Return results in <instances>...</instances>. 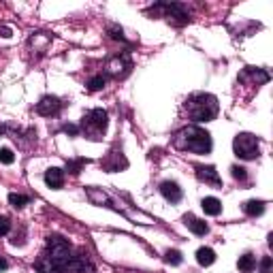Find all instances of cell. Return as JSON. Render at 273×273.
Masks as SVG:
<instances>
[{"instance_id":"obj_13","label":"cell","mask_w":273,"mask_h":273,"mask_svg":"<svg viewBox=\"0 0 273 273\" xmlns=\"http://www.w3.org/2000/svg\"><path fill=\"white\" fill-rule=\"evenodd\" d=\"M201 207H203V212H205L207 216H218V214L222 212V203L218 201L216 196H205L203 203H201Z\"/></svg>"},{"instance_id":"obj_4","label":"cell","mask_w":273,"mask_h":273,"mask_svg":"<svg viewBox=\"0 0 273 273\" xmlns=\"http://www.w3.org/2000/svg\"><path fill=\"white\" fill-rule=\"evenodd\" d=\"M109 124V115L105 109H92L90 113L84 115L81 120V130H84L90 139H101V134L107 130Z\"/></svg>"},{"instance_id":"obj_11","label":"cell","mask_w":273,"mask_h":273,"mask_svg":"<svg viewBox=\"0 0 273 273\" xmlns=\"http://www.w3.org/2000/svg\"><path fill=\"white\" fill-rule=\"evenodd\" d=\"M184 222H186V226L190 231H192L194 235H205L209 229H207V224L201 220V218H196V216H192V214H188L186 218H184Z\"/></svg>"},{"instance_id":"obj_24","label":"cell","mask_w":273,"mask_h":273,"mask_svg":"<svg viewBox=\"0 0 273 273\" xmlns=\"http://www.w3.org/2000/svg\"><path fill=\"white\" fill-rule=\"evenodd\" d=\"M109 32H111V36L115 41H124V32L122 28H117V26H109Z\"/></svg>"},{"instance_id":"obj_21","label":"cell","mask_w":273,"mask_h":273,"mask_svg":"<svg viewBox=\"0 0 273 273\" xmlns=\"http://www.w3.org/2000/svg\"><path fill=\"white\" fill-rule=\"evenodd\" d=\"M165 260L171 262V265H179V262H181V254H179L177 250H169L167 256H165Z\"/></svg>"},{"instance_id":"obj_12","label":"cell","mask_w":273,"mask_h":273,"mask_svg":"<svg viewBox=\"0 0 273 273\" xmlns=\"http://www.w3.org/2000/svg\"><path fill=\"white\" fill-rule=\"evenodd\" d=\"M109 73H111V75H124V73L126 71H128L130 69V62H128V58H126V56H122V58H113L111 62H109Z\"/></svg>"},{"instance_id":"obj_7","label":"cell","mask_w":273,"mask_h":273,"mask_svg":"<svg viewBox=\"0 0 273 273\" xmlns=\"http://www.w3.org/2000/svg\"><path fill=\"white\" fill-rule=\"evenodd\" d=\"M62 109V103L58 96H43L39 103H36V113L39 115H45V117H51L56 115Z\"/></svg>"},{"instance_id":"obj_25","label":"cell","mask_w":273,"mask_h":273,"mask_svg":"<svg viewBox=\"0 0 273 273\" xmlns=\"http://www.w3.org/2000/svg\"><path fill=\"white\" fill-rule=\"evenodd\" d=\"M81 167H84V160H75V162H69V165H66V169H69L71 173H75V175L79 173Z\"/></svg>"},{"instance_id":"obj_23","label":"cell","mask_w":273,"mask_h":273,"mask_svg":"<svg viewBox=\"0 0 273 273\" xmlns=\"http://www.w3.org/2000/svg\"><path fill=\"white\" fill-rule=\"evenodd\" d=\"M231 171H233V177H235V179H239V181H245V177H248V173H245L243 167H237V165H235Z\"/></svg>"},{"instance_id":"obj_17","label":"cell","mask_w":273,"mask_h":273,"mask_svg":"<svg viewBox=\"0 0 273 273\" xmlns=\"http://www.w3.org/2000/svg\"><path fill=\"white\" fill-rule=\"evenodd\" d=\"M105 84H107V79L103 75H96V77H92L88 81V90H90V92H98V90L105 88Z\"/></svg>"},{"instance_id":"obj_28","label":"cell","mask_w":273,"mask_h":273,"mask_svg":"<svg viewBox=\"0 0 273 273\" xmlns=\"http://www.w3.org/2000/svg\"><path fill=\"white\" fill-rule=\"evenodd\" d=\"M0 36H11V28L3 26V28H0Z\"/></svg>"},{"instance_id":"obj_2","label":"cell","mask_w":273,"mask_h":273,"mask_svg":"<svg viewBox=\"0 0 273 273\" xmlns=\"http://www.w3.org/2000/svg\"><path fill=\"white\" fill-rule=\"evenodd\" d=\"M175 148L192 154H209L212 152V134L198 126H186L175 134Z\"/></svg>"},{"instance_id":"obj_26","label":"cell","mask_w":273,"mask_h":273,"mask_svg":"<svg viewBox=\"0 0 273 273\" xmlns=\"http://www.w3.org/2000/svg\"><path fill=\"white\" fill-rule=\"evenodd\" d=\"M260 271H262V273H269V271H271V256H265V258H262V262H260Z\"/></svg>"},{"instance_id":"obj_1","label":"cell","mask_w":273,"mask_h":273,"mask_svg":"<svg viewBox=\"0 0 273 273\" xmlns=\"http://www.w3.org/2000/svg\"><path fill=\"white\" fill-rule=\"evenodd\" d=\"M92 269V265L79 254L73 252L66 239L51 235L47 239V248L36 260V271L39 273H79Z\"/></svg>"},{"instance_id":"obj_5","label":"cell","mask_w":273,"mask_h":273,"mask_svg":"<svg viewBox=\"0 0 273 273\" xmlns=\"http://www.w3.org/2000/svg\"><path fill=\"white\" fill-rule=\"evenodd\" d=\"M233 150H235V156H237V158L254 160V158H258V154H260V143H258V139L254 134L241 132V134L235 136Z\"/></svg>"},{"instance_id":"obj_8","label":"cell","mask_w":273,"mask_h":273,"mask_svg":"<svg viewBox=\"0 0 273 273\" xmlns=\"http://www.w3.org/2000/svg\"><path fill=\"white\" fill-rule=\"evenodd\" d=\"M196 177L209 186H216V188L222 186V179H220V175H218L216 167H196Z\"/></svg>"},{"instance_id":"obj_27","label":"cell","mask_w":273,"mask_h":273,"mask_svg":"<svg viewBox=\"0 0 273 273\" xmlns=\"http://www.w3.org/2000/svg\"><path fill=\"white\" fill-rule=\"evenodd\" d=\"M64 132H71V134H77V132H79V128H77V126H73V124H66V126H64Z\"/></svg>"},{"instance_id":"obj_9","label":"cell","mask_w":273,"mask_h":273,"mask_svg":"<svg viewBox=\"0 0 273 273\" xmlns=\"http://www.w3.org/2000/svg\"><path fill=\"white\" fill-rule=\"evenodd\" d=\"M160 194L171 203H179L181 201V188L175 181H162L160 184Z\"/></svg>"},{"instance_id":"obj_29","label":"cell","mask_w":273,"mask_h":273,"mask_svg":"<svg viewBox=\"0 0 273 273\" xmlns=\"http://www.w3.org/2000/svg\"><path fill=\"white\" fill-rule=\"evenodd\" d=\"M7 267H9V262H7V260H5L3 256H0V271H5Z\"/></svg>"},{"instance_id":"obj_16","label":"cell","mask_w":273,"mask_h":273,"mask_svg":"<svg viewBox=\"0 0 273 273\" xmlns=\"http://www.w3.org/2000/svg\"><path fill=\"white\" fill-rule=\"evenodd\" d=\"M243 212L248 216H260L262 212H265V203L262 201H248L243 205Z\"/></svg>"},{"instance_id":"obj_20","label":"cell","mask_w":273,"mask_h":273,"mask_svg":"<svg viewBox=\"0 0 273 273\" xmlns=\"http://www.w3.org/2000/svg\"><path fill=\"white\" fill-rule=\"evenodd\" d=\"M13 160H15V154L9 148L0 150V162H3V165H13Z\"/></svg>"},{"instance_id":"obj_6","label":"cell","mask_w":273,"mask_h":273,"mask_svg":"<svg viewBox=\"0 0 273 273\" xmlns=\"http://www.w3.org/2000/svg\"><path fill=\"white\" fill-rule=\"evenodd\" d=\"M150 15H158V17H167L169 22H173L175 26H184L188 22V13L184 5H177V3H158L150 9Z\"/></svg>"},{"instance_id":"obj_19","label":"cell","mask_w":273,"mask_h":273,"mask_svg":"<svg viewBox=\"0 0 273 273\" xmlns=\"http://www.w3.org/2000/svg\"><path fill=\"white\" fill-rule=\"evenodd\" d=\"M88 196H90V201L92 203H105L107 201V196H105V192H101V190H96V188H88Z\"/></svg>"},{"instance_id":"obj_18","label":"cell","mask_w":273,"mask_h":273,"mask_svg":"<svg viewBox=\"0 0 273 273\" xmlns=\"http://www.w3.org/2000/svg\"><path fill=\"white\" fill-rule=\"evenodd\" d=\"M9 203H11L13 207L20 209V207H26V205H28V203H30V198H28V196H24V194H15V192H11V194H9Z\"/></svg>"},{"instance_id":"obj_22","label":"cell","mask_w":273,"mask_h":273,"mask_svg":"<svg viewBox=\"0 0 273 273\" xmlns=\"http://www.w3.org/2000/svg\"><path fill=\"white\" fill-rule=\"evenodd\" d=\"M9 231H11V222H9V218L7 216H0V237L7 235Z\"/></svg>"},{"instance_id":"obj_3","label":"cell","mask_w":273,"mask_h":273,"mask_svg":"<svg viewBox=\"0 0 273 273\" xmlns=\"http://www.w3.org/2000/svg\"><path fill=\"white\" fill-rule=\"evenodd\" d=\"M184 111L194 122H212L218 115V98L214 94L198 92L184 103Z\"/></svg>"},{"instance_id":"obj_30","label":"cell","mask_w":273,"mask_h":273,"mask_svg":"<svg viewBox=\"0 0 273 273\" xmlns=\"http://www.w3.org/2000/svg\"><path fill=\"white\" fill-rule=\"evenodd\" d=\"M3 132H5V126H3V124H0V134H3Z\"/></svg>"},{"instance_id":"obj_14","label":"cell","mask_w":273,"mask_h":273,"mask_svg":"<svg viewBox=\"0 0 273 273\" xmlns=\"http://www.w3.org/2000/svg\"><path fill=\"white\" fill-rule=\"evenodd\" d=\"M196 260H198V265L201 267H209V265H214V260H216V252L212 248H198L196 252Z\"/></svg>"},{"instance_id":"obj_10","label":"cell","mask_w":273,"mask_h":273,"mask_svg":"<svg viewBox=\"0 0 273 273\" xmlns=\"http://www.w3.org/2000/svg\"><path fill=\"white\" fill-rule=\"evenodd\" d=\"M45 184L53 190H60L62 186H64V173H62V169L51 167V169L45 171Z\"/></svg>"},{"instance_id":"obj_15","label":"cell","mask_w":273,"mask_h":273,"mask_svg":"<svg viewBox=\"0 0 273 273\" xmlns=\"http://www.w3.org/2000/svg\"><path fill=\"white\" fill-rule=\"evenodd\" d=\"M237 267L243 273H252L254 269H256V258H254L252 254H243V256H239V260H237Z\"/></svg>"}]
</instances>
